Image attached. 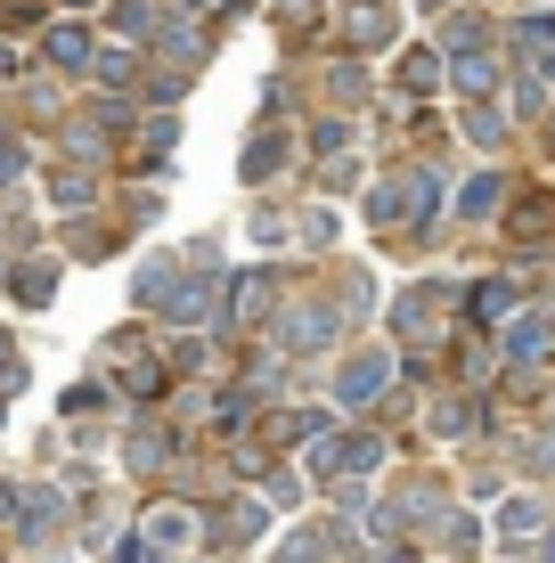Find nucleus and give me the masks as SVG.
<instances>
[{
  "label": "nucleus",
  "instance_id": "nucleus-1",
  "mask_svg": "<svg viewBox=\"0 0 555 563\" xmlns=\"http://www.w3.org/2000/svg\"><path fill=\"white\" fill-rule=\"evenodd\" d=\"M385 384H392V360H385V352H359L352 367H343V400H352V409H368Z\"/></svg>",
  "mask_w": 555,
  "mask_h": 563
},
{
  "label": "nucleus",
  "instance_id": "nucleus-2",
  "mask_svg": "<svg viewBox=\"0 0 555 563\" xmlns=\"http://www.w3.org/2000/svg\"><path fill=\"white\" fill-rule=\"evenodd\" d=\"M376 465V441H319L311 450V474H368Z\"/></svg>",
  "mask_w": 555,
  "mask_h": 563
},
{
  "label": "nucleus",
  "instance_id": "nucleus-3",
  "mask_svg": "<svg viewBox=\"0 0 555 563\" xmlns=\"http://www.w3.org/2000/svg\"><path fill=\"white\" fill-rule=\"evenodd\" d=\"M514 49H523L531 82H555V25H514Z\"/></svg>",
  "mask_w": 555,
  "mask_h": 563
},
{
  "label": "nucleus",
  "instance_id": "nucleus-4",
  "mask_svg": "<svg viewBox=\"0 0 555 563\" xmlns=\"http://www.w3.org/2000/svg\"><path fill=\"white\" fill-rule=\"evenodd\" d=\"M188 531H197V522H188L180 507H164L156 522H147V548H188Z\"/></svg>",
  "mask_w": 555,
  "mask_h": 563
},
{
  "label": "nucleus",
  "instance_id": "nucleus-5",
  "mask_svg": "<svg viewBox=\"0 0 555 563\" xmlns=\"http://www.w3.org/2000/svg\"><path fill=\"white\" fill-rule=\"evenodd\" d=\"M49 57H57V66H90V33L82 25H57L49 33Z\"/></svg>",
  "mask_w": 555,
  "mask_h": 563
},
{
  "label": "nucleus",
  "instance_id": "nucleus-6",
  "mask_svg": "<svg viewBox=\"0 0 555 563\" xmlns=\"http://www.w3.org/2000/svg\"><path fill=\"white\" fill-rule=\"evenodd\" d=\"M57 515H66V498H57V490H25V498H16V522H42V531H49Z\"/></svg>",
  "mask_w": 555,
  "mask_h": 563
},
{
  "label": "nucleus",
  "instance_id": "nucleus-7",
  "mask_svg": "<svg viewBox=\"0 0 555 563\" xmlns=\"http://www.w3.org/2000/svg\"><path fill=\"white\" fill-rule=\"evenodd\" d=\"M400 82H409V90H433V82H442V57H433V49H409V57H400Z\"/></svg>",
  "mask_w": 555,
  "mask_h": 563
},
{
  "label": "nucleus",
  "instance_id": "nucleus-8",
  "mask_svg": "<svg viewBox=\"0 0 555 563\" xmlns=\"http://www.w3.org/2000/svg\"><path fill=\"white\" fill-rule=\"evenodd\" d=\"M457 82H466V90H490V82H499L490 49H457Z\"/></svg>",
  "mask_w": 555,
  "mask_h": 563
},
{
  "label": "nucleus",
  "instance_id": "nucleus-9",
  "mask_svg": "<svg viewBox=\"0 0 555 563\" xmlns=\"http://www.w3.org/2000/svg\"><path fill=\"white\" fill-rule=\"evenodd\" d=\"M286 327H295V343H328V327H335V310H319V302H302V310H295V319H286Z\"/></svg>",
  "mask_w": 555,
  "mask_h": 563
},
{
  "label": "nucleus",
  "instance_id": "nucleus-10",
  "mask_svg": "<svg viewBox=\"0 0 555 563\" xmlns=\"http://www.w3.org/2000/svg\"><path fill=\"white\" fill-rule=\"evenodd\" d=\"M49 262H25V269H16V295H25V302H49Z\"/></svg>",
  "mask_w": 555,
  "mask_h": 563
},
{
  "label": "nucleus",
  "instance_id": "nucleus-11",
  "mask_svg": "<svg viewBox=\"0 0 555 563\" xmlns=\"http://www.w3.org/2000/svg\"><path fill=\"white\" fill-rule=\"evenodd\" d=\"M490 205H499V172H482V180H474V188H466V212H474V221H482V212H490Z\"/></svg>",
  "mask_w": 555,
  "mask_h": 563
},
{
  "label": "nucleus",
  "instance_id": "nucleus-12",
  "mask_svg": "<svg viewBox=\"0 0 555 563\" xmlns=\"http://www.w3.org/2000/svg\"><path fill=\"white\" fill-rule=\"evenodd\" d=\"M540 343H547V327H540V319L514 327V360H540Z\"/></svg>",
  "mask_w": 555,
  "mask_h": 563
},
{
  "label": "nucleus",
  "instance_id": "nucleus-13",
  "mask_svg": "<svg viewBox=\"0 0 555 563\" xmlns=\"http://www.w3.org/2000/svg\"><path fill=\"white\" fill-rule=\"evenodd\" d=\"M0 522H16V490H0Z\"/></svg>",
  "mask_w": 555,
  "mask_h": 563
},
{
  "label": "nucleus",
  "instance_id": "nucleus-14",
  "mask_svg": "<svg viewBox=\"0 0 555 563\" xmlns=\"http://www.w3.org/2000/svg\"><path fill=\"white\" fill-rule=\"evenodd\" d=\"M9 74H16V49H0V82H9Z\"/></svg>",
  "mask_w": 555,
  "mask_h": 563
}]
</instances>
